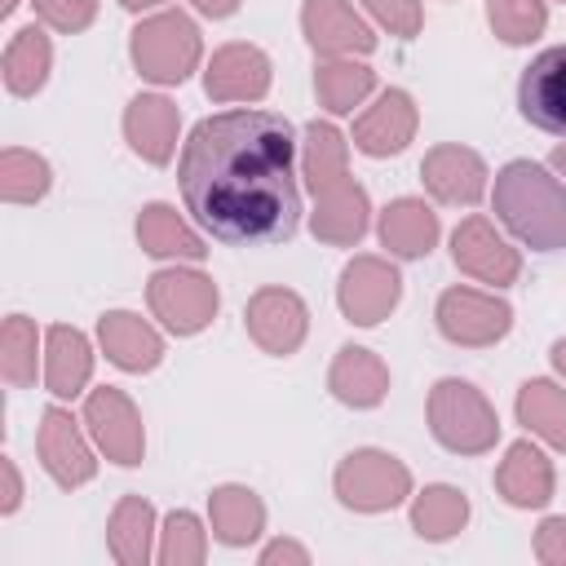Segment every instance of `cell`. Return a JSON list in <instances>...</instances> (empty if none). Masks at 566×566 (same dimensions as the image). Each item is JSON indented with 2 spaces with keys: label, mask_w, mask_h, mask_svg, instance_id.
<instances>
[{
  "label": "cell",
  "mask_w": 566,
  "mask_h": 566,
  "mask_svg": "<svg viewBox=\"0 0 566 566\" xmlns=\"http://www.w3.org/2000/svg\"><path fill=\"white\" fill-rule=\"evenodd\" d=\"M398 296H402V279L385 256H354L340 270L336 301H340V314L358 327H376L380 318H389Z\"/></svg>",
  "instance_id": "obj_8"
},
{
  "label": "cell",
  "mask_w": 566,
  "mask_h": 566,
  "mask_svg": "<svg viewBox=\"0 0 566 566\" xmlns=\"http://www.w3.org/2000/svg\"><path fill=\"white\" fill-rule=\"evenodd\" d=\"M336 500L354 513H385V509H398L407 495H411V473L398 455L389 451H376V447H363V451H349L340 464H336Z\"/></svg>",
  "instance_id": "obj_5"
},
{
  "label": "cell",
  "mask_w": 566,
  "mask_h": 566,
  "mask_svg": "<svg viewBox=\"0 0 566 566\" xmlns=\"http://www.w3.org/2000/svg\"><path fill=\"white\" fill-rule=\"evenodd\" d=\"M535 557L544 566H566V517H544L535 531Z\"/></svg>",
  "instance_id": "obj_39"
},
{
  "label": "cell",
  "mask_w": 566,
  "mask_h": 566,
  "mask_svg": "<svg viewBox=\"0 0 566 566\" xmlns=\"http://www.w3.org/2000/svg\"><path fill=\"white\" fill-rule=\"evenodd\" d=\"M279 562H296V566H305L310 553H305L301 544H292V539H274V544L261 548V566H279Z\"/></svg>",
  "instance_id": "obj_41"
},
{
  "label": "cell",
  "mask_w": 566,
  "mask_h": 566,
  "mask_svg": "<svg viewBox=\"0 0 566 566\" xmlns=\"http://www.w3.org/2000/svg\"><path fill=\"white\" fill-rule=\"evenodd\" d=\"M429 429H433V438L447 451H455V455H482L500 438V416L482 398L478 385L447 376V380H438L429 389Z\"/></svg>",
  "instance_id": "obj_3"
},
{
  "label": "cell",
  "mask_w": 566,
  "mask_h": 566,
  "mask_svg": "<svg viewBox=\"0 0 566 566\" xmlns=\"http://www.w3.org/2000/svg\"><path fill=\"white\" fill-rule=\"evenodd\" d=\"M416 124H420V115H416L411 93L385 88L376 97V106H367L354 119V146L363 155H371V159H389V155L407 150V142L416 137Z\"/></svg>",
  "instance_id": "obj_17"
},
{
  "label": "cell",
  "mask_w": 566,
  "mask_h": 566,
  "mask_svg": "<svg viewBox=\"0 0 566 566\" xmlns=\"http://www.w3.org/2000/svg\"><path fill=\"white\" fill-rule=\"evenodd\" d=\"M203 18H230L234 9H239V0H190Z\"/></svg>",
  "instance_id": "obj_42"
},
{
  "label": "cell",
  "mask_w": 566,
  "mask_h": 566,
  "mask_svg": "<svg viewBox=\"0 0 566 566\" xmlns=\"http://www.w3.org/2000/svg\"><path fill=\"white\" fill-rule=\"evenodd\" d=\"M451 261H455L469 279L491 283V287H509V283H517V274H522L517 248H509V243L495 234V226H491L486 217H464V221L455 226V234H451Z\"/></svg>",
  "instance_id": "obj_12"
},
{
  "label": "cell",
  "mask_w": 566,
  "mask_h": 566,
  "mask_svg": "<svg viewBox=\"0 0 566 566\" xmlns=\"http://www.w3.org/2000/svg\"><path fill=\"white\" fill-rule=\"evenodd\" d=\"M208 522H212V535L230 548H243L252 544L261 531H265V504L252 486H217L208 495Z\"/></svg>",
  "instance_id": "obj_25"
},
{
  "label": "cell",
  "mask_w": 566,
  "mask_h": 566,
  "mask_svg": "<svg viewBox=\"0 0 566 566\" xmlns=\"http://www.w3.org/2000/svg\"><path fill=\"white\" fill-rule=\"evenodd\" d=\"M548 168H553V172H562V177H566V146H557V150H553V155H548Z\"/></svg>",
  "instance_id": "obj_44"
},
{
  "label": "cell",
  "mask_w": 566,
  "mask_h": 566,
  "mask_svg": "<svg viewBox=\"0 0 566 566\" xmlns=\"http://www.w3.org/2000/svg\"><path fill=\"white\" fill-rule=\"evenodd\" d=\"M367 212H371L367 190L354 177H340V181H332L327 190L314 195L310 230H314V239H323L332 248H349L367 234Z\"/></svg>",
  "instance_id": "obj_18"
},
{
  "label": "cell",
  "mask_w": 566,
  "mask_h": 566,
  "mask_svg": "<svg viewBox=\"0 0 566 566\" xmlns=\"http://www.w3.org/2000/svg\"><path fill=\"white\" fill-rule=\"evenodd\" d=\"M517 111L548 137H566V44H548L517 80Z\"/></svg>",
  "instance_id": "obj_9"
},
{
  "label": "cell",
  "mask_w": 566,
  "mask_h": 566,
  "mask_svg": "<svg viewBox=\"0 0 566 566\" xmlns=\"http://www.w3.org/2000/svg\"><path fill=\"white\" fill-rule=\"evenodd\" d=\"M0 482H4V500H0V513H13L22 504V478H18V464L9 455H0Z\"/></svg>",
  "instance_id": "obj_40"
},
{
  "label": "cell",
  "mask_w": 566,
  "mask_h": 566,
  "mask_svg": "<svg viewBox=\"0 0 566 566\" xmlns=\"http://www.w3.org/2000/svg\"><path fill=\"white\" fill-rule=\"evenodd\" d=\"M97 340H102V354H106L119 371H150V367H159V358H164V336H159L146 318H137V314H128V310L102 314V318H97Z\"/></svg>",
  "instance_id": "obj_20"
},
{
  "label": "cell",
  "mask_w": 566,
  "mask_h": 566,
  "mask_svg": "<svg viewBox=\"0 0 566 566\" xmlns=\"http://www.w3.org/2000/svg\"><path fill=\"white\" fill-rule=\"evenodd\" d=\"M327 389L345 407H380L389 394V367L363 345H340L327 371Z\"/></svg>",
  "instance_id": "obj_23"
},
{
  "label": "cell",
  "mask_w": 566,
  "mask_h": 566,
  "mask_svg": "<svg viewBox=\"0 0 566 566\" xmlns=\"http://www.w3.org/2000/svg\"><path fill=\"white\" fill-rule=\"evenodd\" d=\"M186 212L221 243H283L301 226L296 137L274 111H217L190 128L177 159Z\"/></svg>",
  "instance_id": "obj_1"
},
{
  "label": "cell",
  "mask_w": 566,
  "mask_h": 566,
  "mask_svg": "<svg viewBox=\"0 0 566 566\" xmlns=\"http://www.w3.org/2000/svg\"><path fill=\"white\" fill-rule=\"evenodd\" d=\"M495 217L509 226V234L535 252L566 248V186L535 159H513L495 172L491 190Z\"/></svg>",
  "instance_id": "obj_2"
},
{
  "label": "cell",
  "mask_w": 566,
  "mask_h": 566,
  "mask_svg": "<svg viewBox=\"0 0 566 566\" xmlns=\"http://www.w3.org/2000/svg\"><path fill=\"white\" fill-rule=\"evenodd\" d=\"M35 451H40L44 473H49L57 486H66V491L93 482V473H97V460H93V451H88V442H84V433H80V420H75L71 411H62V407H49V411L40 416Z\"/></svg>",
  "instance_id": "obj_13"
},
{
  "label": "cell",
  "mask_w": 566,
  "mask_h": 566,
  "mask_svg": "<svg viewBox=\"0 0 566 566\" xmlns=\"http://www.w3.org/2000/svg\"><path fill=\"white\" fill-rule=\"evenodd\" d=\"M49 66H53V44H49V35H44L40 27L13 31V40L4 44V62H0L4 88H9L13 97H31V93L44 88Z\"/></svg>",
  "instance_id": "obj_26"
},
{
  "label": "cell",
  "mask_w": 566,
  "mask_h": 566,
  "mask_svg": "<svg viewBox=\"0 0 566 566\" xmlns=\"http://www.w3.org/2000/svg\"><path fill=\"white\" fill-rule=\"evenodd\" d=\"M464 522H469V500L455 486L438 482L411 500V531L420 539H451L455 531H464Z\"/></svg>",
  "instance_id": "obj_32"
},
{
  "label": "cell",
  "mask_w": 566,
  "mask_h": 566,
  "mask_svg": "<svg viewBox=\"0 0 566 566\" xmlns=\"http://www.w3.org/2000/svg\"><path fill=\"white\" fill-rule=\"evenodd\" d=\"M513 407H517V420L535 438H544L548 447L566 451V389L562 385H553V380H526L517 389V402Z\"/></svg>",
  "instance_id": "obj_31"
},
{
  "label": "cell",
  "mask_w": 566,
  "mask_h": 566,
  "mask_svg": "<svg viewBox=\"0 0 566 566\" xmlns=\"http://www.w3.org/2000/svg\"><path fill=\"white\" fill-rule=\"evenodd\" d=\"M420 181L438 203H478L486 195V164L460 142H442L420 159Z\"/></svg>",
  "instance_id": "obj_16"
},
{
  "label": "cell",
  "mask_w": 566,
  "mask_h": 566,
  "mask_svg": "<svg viewBox=\"0 0 566 566\" xmlns=\"http://www.w3.org/2000/svg\"><path fill=\"white\" fill-rule=\"evenodd\" d=\"M203 557H208V531L199 526L195 513L172 509L159 531V562L164 566H199Z\"/></svg>",
  "instance_id": "obj_36"
},
{
  "label": "cell",
  "mask_w": 566,
  "mask_h": 566,
  "mask_svg": "<svg viewBox=\"0 0 566 566\" xmlns=\"http://www.w3.org/2000/svg\"><path fill=\"white\" fill-rule=\"evenodd\" d=\"M31 4H35V18L62 35H75L97 18V0H31Z\"/></svg>",
  "instance_id": "obj_37"
},
{
  "label": "cell",
  "mask_w": 566,
  "mask_h": 566,
  "mask_svg": "<svg viewBox=\"0 0 566 566\" xmlns=\"http://www.w3.org/2000/svg\"><path fill=\"white\" fill-rule=\"evenodd\" d=\"M486 22L504 44H531L548 27L544 0H486Z\"/></svg>",
  "instance_id": "obj_35"
},
{
  "label": "cell",
  "mask_w": 566,
  "mask_h": 566,
  "mask_svg": "<svg viewBox=\"0 0 566 566\" xmlns=\"http://www.w3.org/2000/svg\"><path fill=\"white\" fill-rule=\"evenodd\" d=\"M53 186V172L49 164L35 155V150H22V146H9L0 155V199L9 203H40Z\"/></svg>",
  "instance_id": "obj_33"
},
{
  "label": "cell",
  "mask_w": 566,
  "mask_h": 566,
  "mask_svg": "<svg viewBox=\"0 0 566 566\" xmlns=\"http://www.w3.org/2000/svg\"><path fill=\"white\" fill-rule=\"evenodd\" d=\"M146 305H150V314H155L168 332L195 336V332H203V327L217 318L221 296H217V283H212L208 274L168 265V270H155V274H150V283H146Z\"/></svg>",
  "instance_id": "obj_6"
},
{
  "label": "cell",
  "mask_w": 566,
  "mask_h": 566,
  "mask_svg": "<svg viewBox=\"0 0 566 566\" xmlns=\"http://www.w3.org/2000/svg\"><path fill=\"white\" fill-rule=\"evenodd\" d=\"M93 376V349H88V336L80 327H66V323H53L44 332V389L53 398H75L84 394Z\"/></svg>",
  "instance_id": "obj_22"
},
{
  "label": "cell",
  "mask_w": 566,
  "mask_h": 566,
  "mask_svg": "<svg viewBox=\"0 0 566 566\" xmlns=\"http://www.w3.org/2000/svg\"><path fill=\"white\" fill-rule=\"evenodd\" d=\"M128 13H142V9H150V4H164V0H119Z\"/></svg>",
  "instance_id": "obj_45"
},
{
  "label": "cell",
  "mask_w": 566,
  "mask_h": 566,
  "mask_svg": "<svg viewBox=\"0 0 566 566\" xmlns=\"http://www.w3.org/2000/svg\"><path fill=\"white\" fill-rule=\"evenodd\" d=\"M84 424L93 433V442L106 451V460L133 469L142 464V451H146V433H142V416L133 407V398L124 389H93L84 398Z\"/></svg>",
  "instance_id": "obj_10"
},
{
  "label": "cell",
  "mask_w": 566,
  "mask_h": 566,
  "mask_svg": "<svg viewBox=\"0 0 566 566\" xmlns=\"http://www.w3.org/2000/svg\"><path fill=\"white\" fill-rule=\"evenodd\" d=\"M13 4H18V0H4V4H0V13H13Z\"/></svg>",
  "instance_id": "obj_46"
},
{
  "label": "cell",
  "mask_w": 566,
  "mask_h": 566,
  "mask_svg": "<svg viewBox=\"0 0 566 566\" xmlns=\"http://www.w3.org/2000/svg\"><path fill=\"white\" fill-rule=\"evenodd\" d=\"M177 106L159 93H137L128 106H124V137L133 146V155H142L146 164L164 168L177 150Z\"/></svg>",
  "instance_id": "obj_19"
},
{
  "label": "cell",
  "mask_w": 566,
  "mask_h": 566,
  "mask_svg": "<svg viewBox=\"0 0 566 566\" xmlns=\"http://www.w3.org/2000/svg\"><path fill=\"white\" fill-rule=\"evenodd\" d=\"M301 168H305V186L310 195L327 190L332 181L349 177V146L340 137L336 124L327 119H310L305 124V155H301Z\"/></svg>",
  "instance_id": "obj_30"
},
{
  "label": "cell",
  "mask_w": 566,
  "mask_h": 566,
  "mask_svg": "<svg viewBox=\"0 0 566 566\" xmlns=\"http://www.w3.org/2000/svg\"><path fill=\"white\" fill-rule=\"evenodd\" d=\"M301 31L310 40L314 53L323 57H363L376 49L371 27L358 18V9L349 0H305L301 4Z\"/></svg>",
  "instance_id": "obj_14"
},
{
  "label": "cell",
  "mask_w": 566,
  "mask_h": 566,
  "mask_svg": "<svg viewBox=\"0 0 566 566\" xmlns=\"http://www.w3.org/2000/svg\"><path fill=\"white\" fill-rule=\"evenodd\" d=\"M363 4H367V13H371L389 35H402V40L420 35V22H424L420 0H363Z\"/></svg>",
  "instance_id": "obj_38"
},
{
  "label": "cell",
  "mask_w": 566,
  "mask_h": 566,
  "mask_svg": "<svg viewBox=\"0 0 566 566\" xmlns=\"http://www.w3.org/2000/svg\"><path fill=\"white\" fill-rule=\"evenodd\" d=\"M553 367L566 376V336H562V340H553Z\"/></svg>",
  "instance_id": "obj_43"
},
{
  "label": "cell",
  "mask_w": 566,
  "mask_h": 566,
  "mask_svg": "<svg viewBox=\"0 0 566 566\" xmlns=\"http://www.w3.org/2000/svg\"><path fill=\"white\" fill-rule=\"evenodd\" d=\"M380 243L402 261L429 256L438 243V212L424 199H394L380 212Z\"/></svg>",
  "instance_id": "obj_24"
},
{
  "label": "cell",
  "mask_w": 566,
  "mask_h": 566,
  "mask_svg": "<svg viewBox=\"0 0 566 566\" xmlns=\"http://www.w3.org/2000/svg\"><path fill=\"white\" fill-rule=\"evenodd\" d=\"M376 88V71L354 57H323L314 66V93L332 115H349Z\"/></svg>",
  "instance_id": "obj_29"
},
{
  "label": "cell",
  "mask_w": 566,
  "mask_h": 566,
  "mask_svg": "<svg viewBox=\"0 0 566 566\" xmlns=\"http://www.w3.org/2000/svg\"><path fill=\"white\" fill-rule=\"evenodd\" d=\"M433 318H438V332L451 345H469V349L495 345L513 327L509 301H500L495 292H478V287H447L438 296V314Z\"/></svg>",
  "instance_id": "obj_7"
},
{
  "label": "cell",
  "mask_w": 566,
  "mask_h": 566,
  "mask_svg": "<svg viewBox=\"0 0 566 566\" xmlns=\"http://www.w3.org/2000/svg\"><path fill=\"white\" fill-rule=\"evenodd\" d=\"M106 544L119 566H146L155 544V509L142 495H124L106 522Z\"/></svg>",
  "instance_id": "obj_27"
},
{
  "label": "cell",
  "mask_w": 566,
  "mask_h": 566,
  "mask_svg": "<svg viewBox=\"0 0 566 566\" xmlns=\"http://www.w3.org/2000/svg\"><path fill=\"white\" fill-rule=\"evenodd\" d=\"M35 358H40V332L27 314H9L0 327V376L13 389H27L35 380Z\"/></svg>",
  "instance_id": "obj_34"
},
{
  "label": "cell",
  "mask_w": 566,
  "mask_h": 566,
  "mask_svg": "<svg viewBox=\"0 0 566 566\" xmlns=\"http://www.w3.org/2000/svg\"><path fill=\"white\" fill-rule=\"evenodd\" d=\"M128 53H133V66L142 80L181 84L199 66L203 44H199V27L181 9H164V13H150L133 27Z\"/></svg>",
  "instance_id": "obj_4"
},
{
  "label": "cell",
  "mask_w": 566,
  "mask_h": 566,
  "mask_svg": "<svg viewBox=\"0 0 566 566\" xmlns=\"http://www.w3.org/2000/svg\"><path fill=\"white\" fill-rule=\"evenodd\" d=\"M137 243L150 256H186V261H203V239L177 217L172 203H146L137 217Z\"/></svg>",
  "instance_id": "obj_28"
},
{
  "label": "cell",
  "mask_w": 566,
  "mask_h": 566,
  "mask_svg": "<svg viewBox=\"0 0 566 566\" xmlns=\"http://www.w3.org/2000/svg\"><path fill=\"white\" fill-rule=\"evenodd\" d=\"M562 4H566V0H562Z\"/></svg>",
  "instance_id": "obj_47"
},
{
  "label": "cell",
  "mask_w": 566,
  "mask_h": 566,
  "mask_svg": "<svg viewBox=\"0 0 566 566\" xmlns=\"http://www.w3.org/2000/svg\"><path fill=\"white\" fill-rule=\"evenodd\" d=\"M495 491L513 509H544L553 500V464L535 442H513L495 464Z\"/></svg>",
  "instance_id": "obj_21"
},
{
  "label": "cell",
  "mask_w": 566,
  "mask_h": 566,
  "mask_svg": "<svg viewBox=\"0 0 566 566\" xmlns=\"http://www.w3.org/2000/svg\"><path fill=\"white\" fill-rule=\"evenodd\" d=\"M243 327L265 354L287 358L301 349V340L310 332V310L292 287H261V292H252V301L243 310Z\"/></svg>",
  "instance_id": "obj_11"
},
{
  "label": "cell",
  "mask_w": 566,
  "mask_h": 566,
  "mask_svg": "<svg viewBox=\"0 0 566 566\" xmlns=\"http://www.w3.org/2000/svg\"><path fill=\"white\" fill-rule=\"evenodd\" d=\"M203 93L212 102H261L270 93V57L256 44H221L203 71Z\"/></svg>",
  "instance_id": "obj_15"
}]
</instances>
